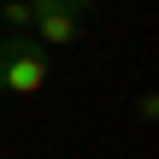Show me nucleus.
I'll use <instances>...</instances> for the list:
<instances>
[{
	"mask_svg": "<svg viewBox=\"0 0 159 159\" xmlns=\"http://www.w3.org/2000/svg\"><path fill=\"white\" fill-rule=\"evenodd\" d=\"M53 71V53L35 47L30 30H0V89L6 94H41Z\"/></svg>",
	"mask_w": 159,
	"mask_h": 159,
	"instance_id": "nucleus-1",
	"label": "nucleus"
},
{
	"mask_svg": "<svg viewBox=\"0 0 159 159\" xmlns=\"http://www.w3.org/2000/svg\"><path fill=\"white\" fill-rule=\"evenodd\" d=\"M30 0H0V30H30Z\"/></svg>",
	"mask_w": 159,
	"mask_h": 159,
	"instance_id": "nucleus-2",
	"label": "nucleus"
},
{
	"mask_svg": "<svg viewBox=\"0 0 159 159\" xmlns=\"http://www.w3.org/2000/svg\"><path fill=\"white\" fill-rule=\"evenodd\" d=\"M53 6H65V12H77V18H89V12H94L100 0H53Z\"/></svg>",
	"mask_w": 159,
	"mask_h": 159,
	"instance_id": "nucleus-3",
	"label": "nucleus"
}]
</instances>
